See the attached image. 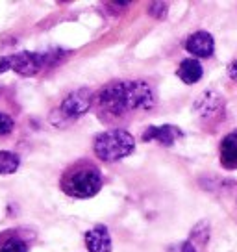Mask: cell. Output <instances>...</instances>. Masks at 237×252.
I'll return each instance as SVG.
<instances>
[{
  "label": "cell",
  "instance_id": "obj_15",
  "mask_svg": "<svg viewBox=\"0 0 237 252\" xmlns=\"http://www.w3.org/2000/svg\"><path fill=\"white\" fill-rule=\"evenodd\" d=\"M148 13L156 19H163L167 15V4L165 2H152L148 6Z\"/></svg>",
  "mask_w": 237,
  "mask_h": 252
},
{
  "label": "cell",
  "instance_id": "obj_6",
  "mask_svg": "<svg viewBox=\"0 0 237 252\" xmlns=\"http://www.w3.org/2000/svg\"><path fill=\"white\" fill-rule=\"evenodd\" d=\"M183 137V132L178 126L163 125V126H148L143 132V141H158L165 147H171L176 143V139Z\"/></svg>",
  "mask_w": 237,
  "mask_h": 252
},
{
  "label": "cell",
  "instance_id": "obj_5",
  "mask_svg": "<svg viewBox=\"0 0 237 252\" xmlns=\"http://www.w3.org/2000/svg\"><path fill=\"white\" fill-rule=\"evenodd\" d=\"M52 54H39V52H19L9 56L11 69L21 76H35L37 72L47 67Z\"/></svg>",
  "mask_w": 237,
  "mask_h": 252
},
{
  "label": "cell",
  "instance_id": "obj_8",
  "mask_svg": "<svg viewBox=\"0 0 237 252\" xmlns=\"http://www.w3.org/2000/svg\"><path fill=\"white\" fill-rule=\"evenodd\" d=\"M224 110V98L215 91H206L202 96H198V100L195 102V113L198 117L207 119L215 117Z\"/></svg>",
  "mask_w": 237,
  "mask_h": 252
},
{
  "label": "cell",
  "instance_id": "obj_13",
  "mask_svg": "<svg viewBox=\"0 0 237 252\" xmlns=\"http://www.w3.org/2000/svg\"><path fill=\"white\" fill-rule=\"evenodd\" d=\"M21 165V158L9 152V150H0V174H13Z\"/></svg>",
  "mask_w": 237,
  "mask_h": 252
},
{
  "label": "cell",
  "instance_id": "obj_9",
  "mask_svg": "<svg viewBox=\"0 0 237 252\" xmlns=\"http://www.w3.org/2000/svg\"><path fill=\"white\" fill-rule=\"evenodd\" d=\"M86 247L89 252H111V237L104 224H96L86 232Z\"/></svg>",
  "mask_w": 237,
  "mask_h": 252
},
{
  "label": "cell",
  "instance_id": "obj_16",
  "mask_svg": "<svg viewBox=\"0 0 237 252\" xmlns=\"http://www.w3.org/2000/svg\"><path fill=\"white\" fill-rule=\"evenodd\" d=\"M13 130V119L6 115V113H0V135H6Z\"/></svg>",
  "mask_w": 237,
  "mask_h": 252
},
{
  "label": "cell",
  "instance_id": "obj_12",
  "mask_svg": "<svg viewBox=\"0 0 237 252\" xmlns=\"http://www.w3.org/2000/svg\"><path fill=\"white\" fill-rule=\"evenodd\" d=\"M202 74H204V69H202L200 62L195 60V58L183 60L180 63V67H178V78L182 80L183 84H187V86L197 84L198 80L202 78Z\"/></svg>",
  "mask_w": 237,
  "mask_h": 252
},
{
  "label": "cell",
  "instance_id": "obj_17",
  "mask_svg": "<svg viewBox=\"0 0 237 252\" xmlns=\"http://www.w3.org/2000/svg\"><path fill=\"white\" fill-rule=\"evenodd\" d=\"M11 69V63H9V56H4L0 58V72H6Z\"/></svg>",
  "mask_w": 237,
  "mask_h": 252
},
{
  "label": "cell",
  "instance_id": "obj_7",
  "mask_svg": "<svg viewBox=\"0 0 237 252\" xmlns=\"http://www.w3.org/2000/svg\"><path fill=\"white\" fill-rule=\"evenodd\" d=\"M185 48H187L189 54L197 56V58H209L215 50V41L211 37V33L200 30L191 33L189 37H187Z\"/></svg>",
  "mask_w": 237,
  "mask_h": 252
},
{
  "label": "cell",
  "instance_id": "obj_14",
  "mask_svg": "<svg viewBox=\"0 0 237 252\" xmlns=\"http://www.w3.org/2000/svg\"><path fill=\"white\" fill-rule=\"evenodd\" d=\"M207 237H209V224H207V220H200L197 226L193 228V232H191V243L195 245L198 243L200 247L202 245L207 243Z\"/></svg>",
  "mask_w": 237,
  "mask_h": 252
},
{
  "label": "cell",
  "instance_id": "obj_2",
  "mask_svg": "<svg viewBox=\"0 0 237 252\" xmlns=\"http://www.w3.org/2000/svg\"><path fill=\"white\" fill-rule=\"evenodd\" d=\"M93 149L102 161H118L134 152L135 139L126 130H106L95 137Z\"/></svg>",
  "mask_w": 237,
  "mask_h": 252
},
{
  "label": "cell",
  "instance_id": "obj_18",
  "mask_svg": "<svg viewBox=\"0 0 237 252\" xmlns=\"http://www.w3.org/2000/svg\"><path fill=\"white\" fill-rule=\"evenodd\" d=\"M228 76L232 80H236V82H237V60H236V62H232L228 65Z\"/></svg>",
  "mask_w": 237,
  "mask_h": 252
},
{
  "label": "cell",
  "instance_id": "obj_10",
  "mask_svg": "<svg viewBox=\"0 0 237 252\" xmlns=\"http://www.w3.org/2000/svg\"><path fill=\"white\" fill-rule=\"evenodd\" d=\"M0 252H30V243L19 230L0 232Z\"/></svg>",
  "mask_w": 237,
  "mask_h": 252
},
{
  "label": "cell",
  "instance_id": "obj_11",
  "mask_svg": "<svg viewBox=\"0 0 237 252\" xmlns=\"http://www.w3.org/2000/svg\"><path fill=\"white\" fill-rule=\"evenodd\" d=\"M221 163L224 169H237V132H232L222 139Z\"/></svg>",
  "mask_w": 237,
  "mask_h": 252
},
{
  "label": "cell",
  "instance_id": "obj_19",
  "mask_svg": "<svg viewBox=\"0 0 237 252\" xmlns=\"http://www.w3.org/2000/svg\"><path fill=\"white\" fill-rule=\"evenodd\" d=\"M182 252H197V247L191 243V241H187V243L182 245Z\"/></svg>",
  "mask_w": 237,
  "mask_h": 252
},
{
  "label": "cell",
  "instance_id": "obj_3",
  "mask_svg": "<svg viewBox=\"0 0 237 252\" xmlns=\"http://www.w3.org/2000/svg\"><path fill=\"white\" fill-rule=\"evenodd\" d=\"M126 82V100L128 110H150L156 104V94L148 82L145 80H124Z\"/></svg>",
  "mask_w": 237,
  "mask_h": 252
},
{
  "label": "cell",
  "instance_id": "obj_4",
  "mask_svg": "<svg viewBox=\"0 0 237 252\" xmlns=\"http://www.w3.org/2000/svg\"><path fill=\"white\" fill-rule=\"evenodd\" d=\"M93 104H95L93 91L87 89V87H82V89H76V91H72V93H69L65 96L61 106H59V111H61L63 117L76 119L86 115Z\"/></svg>",
  "mask_w": 237,
  "mask_h": 252
},
{
  "label": "cell",
  "instance_id": "obj_1",
  "mask_svg": "<svg viewBox=\"0 0 237 252\" xmlns=\"http://www.w3.org/2000/svg\"><path fill=\"white\" fill-rule=\"evenodd\" d=\"M59 188L72 198H91L102 188V173L91 159H78L61 173Z\"/></svg>",
  "mask_w": 237,
  "mask_h": 252
}]
</instances>
